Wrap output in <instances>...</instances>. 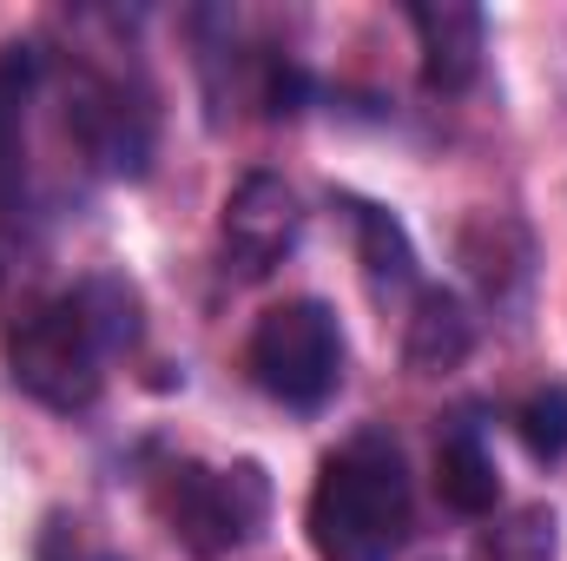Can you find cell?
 <instances>
[{
  "mask_svg": "<svg viewBox=\"0 0 567 561\" xmlns=\"http://www.w3.org/2000/svg\"><path fill=\"white\" fill-rule=\"evenodd\" d=\"M410 542V469L383 429L350 436L310 489L317 561H396Z\"/></svg>",
  "mask_w": 567,
  "mask_h": 561,
  "instance_id": "2",
  "label": "cell"
},
{
  "mask_svg": "<svg viewBox=\"0 0 567 561\" xmlns=\"http://www.w3.org/2000/svg\"><path fill=\"white\" fill-rule=\"evenodd\" d=\"M515 429H522V442H528L535 462H561L567 456V390L561 384L535 390V397L515 410Z\"/></svg>",
  "mask_w": 567,
  "mask_h": 561,
  "instance_id": "13",
  "label": "cell"
},
{
  "mask_svg": "<svg viewBox=\"0 0 567 561\" xmlns=\"http://www.w3.org/2000/svg\"><path fill=\"white\" fill-rule=\"evenodd\" d=\"M133 344H140V290L100 272V278L47 297L40 310H27L7 330V377L33 404L73 417V410H93V397L106 390V357Z\"/></svg>",
  "mask_w": 567,
  "mask_h": 561,
  "instance_id": "1",
  "label": "cell"
},
{
  "mask_svg": "<svg viewBox=\"0 0 567 561\" xmlns=\"http://www.w3.org/2000/svg\"><path fill=\"white\" fill-rule=\"evenodd\" d=\"M410 27H416V53H423L429 93L475 86L482 47H488V20H482L475 0H410Z\"/></svg>",
  "mask_w": 567,
  "mask_h": 561,
  "instance_id": "7",
  "label": "cell"
},
{
  "mask_svg": "<svg viewBox=\"0 0 567 561\" xmlns=\"http://www.w3.org/2000/svg\"><path fill=\"white\" fill-rule=\"evenodd\" d=\"M33 561H126V555H120V549H106L86 522L53 516V522L40 529V542H33Z\"/></svg>",
  "mask_w": 567,
  "mask_h": 561,
  "instance_id": "14",
  "label": "cell"
},
{
  "mask_svg": "<svg viewBox=\"0 0 567 561\" xmlns=\"http://www.w3.org/2000/svg\"><path fill=\"white\" fill-rule=\"evenodd\" d=\"M468 344H475L468 304H462L455 290H442V284L416 290V317H410V330H403L410 370H416V377H442V370H455V364L468 357Z\"/></svg>",
  "mask_w": 567,
  "mask_h": 561,
  "instance_id": "9",
  "label": "cell"
},
{
  "mask_svg": "<svg viewBox=\"0 0 567 561\" xmlns=\"http://www.w3.org/2000/svg\"><path fill=\"white\" fill-rule=\"evenodd\" d=\"M435 496L455 516H495V502H502V469L468 422L435 442Z\"/></svg>",
  "mask_w": 567,
  "mask_h": 561,
  "instance_id": "11",
  "label": "cell"
},
{
  "mask_svg": "<svg viewBox=\"0 0 567 561\" xmlns=\"http://www.w3.org/2000/svg\"><path fill=\"white\" fill-rule=\"evenodd\" d=\"M66 126H73L80 152L100 172L145 178V165H152V106H145V93H133L126 80L80 73L73 93H66Z\"/></svg>",
  "mask_w": 567,
  "mask_h": 561,
  "instance_id": "5",
  "label": "cell"
},
{
  "mask_svg": "<svg viewBox=\"0 0 567 561\" xmlns=\"http://www.w3.org/2000/svg\"><path fill=\"white\" fill-rule=\"evenodd\" d=\"M561 555V522L555 509L528 502V509H508L495 529H482L475 542V561H555Z\"/></svg>",
  "mask_w": 567,
  "mask_h": 561,
  "instance_id": "12",
  "label": "cell"
},
{
  "mask_svg": "<svg viewBox=\"0 0 567 561\" xmlns=\"http://www.w3.org/2000/svg\"><path fill=\"white\" fill-rule=\"evenodd\" d=\"M165 529L178 536V549L198 561H225L245 542L265 536L271 522V476L258 462H231V469H205V462H178L158 489Z\"/></svg>",
  "mask_w": 567,
  "mask_h": 561,
  "instance_id": "3",
  "label": "cell"
},
{
  "mask_svg": "<svg viewBox=\"0 0 567 561\" xmlns=\"http://www.w3.org/2000/svg\"><path fill=\"white\" fill-rule=\"evenodd\" d=\"M40 93V47H0V272L13 258V212H20V178H27V106Z\"/></svg>",
  "mask_w": 567,
  "mask_h": 561,
  "instance_id": "8",
  "label": "cell"
},
{
  "mask_svg": "<svg viewBox=\"0 0 567 561\" xmlns=\"http://www.w3.org/2000/svg\"><path fill=\"white\" fill-rule=\"evenodd\" d=\"M218 232H225V258L238 265V278H271L290 258L297 232H303V205H297V192L278 172H245L225 192Z\"/></svg>",
  "mask_w": 567,
  "mask_h": 561,
  "instance_id": "6",
  "label": "cell"
},
{
  "mask_svg": "<svg viewBox=\"0 0 567 561\" xmlns=\"http://www.w3.org/2000/svg\"><path fill=\"white\" fill-rule=\"evenodd\" d=\"M251 377L284 410H323L343 384V330L323 297H290L251 330Z\"/></svg>",
  "mask_w": 567,
  "mask_h": 561,
  "instance_id": "4",
  "label": "cell"
},
{
  "mask_svg": "<svg viewBox=\"0 0 567 561\" xmlns=\"http://www.w3.org/2000/svg\"><path fill=\"white\" fill-rule=\"evenodd\" d=\"M337 212L350 218L357 258H363V272H370L377 290H410L416 284V245H410V232H403L396 212H383V205H370L357 192H337Z\"/></svg>",
  "mask_w": 567,
  "mask_h": 561,
  "instance_id": "10",
  "label": "cell"
}]
</instances>
